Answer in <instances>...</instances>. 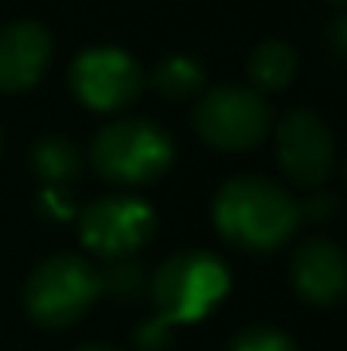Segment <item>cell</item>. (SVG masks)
Listing matches in <instances>:
<instances>
[{"label": "cell", "mask_w": 347, "mask_h": 351, "mask_svg": "<svg viewBox=\"0 0 347 351\" xmlns=\"http://www.w3.org/2000/svg\"><path fill=\"white\" fill-rule=\"evenodd\" d=\"M215 226L242 252H272L296 232L303 208L266 178H231L215 195Z\"/></svg>", "instance_id": "6da1fadb"}, {"label": "cell", "mask_w": 347, "mask_h": 351, "mask_svg": "<svg viewBox=\"0 0 347 351\" xmlns=\"http://www.w3.org/2000/svg\"><path fill=\"white\" fill-rule=\"evenodd\" d=\"M170 341H174V328L164 324L160 317H150V321L140 324V331H136V345H140V351H167Z\"/></svg>", "instance_id": "2e32d148"}, {"label": "cell", "mask_w": 347, "mask_h": 351, "mask_svg": "<svg viewBox=\"0 0 347 351\" xmlns=\"http://www.w3.org/2000/svg\"><path fill=\"white\" fill-rule=\"evenodd\" d=\"M89 157L113 184H150L170 171L174 140L150 119H116L96 133Z\"/></svg>", "instance_id": "3957f363"}, {"label": "cell", "mask_w": 347, "mask_h": 351, "mask_svg": "<svg viewBox=\"0 0 347 351\" xmlns=\"http://www.w3.org/2000/svg\"><path fill=\"white\" fill-rule=\"evenodd\" d=\"M68 86L75 99L92 110V113H119L133 106L143 96V69L126 55L123 48H86L72 69H68Z\"/></svg>", "instance_id": "8992f818"}, {"label": "cell", "mask_w": 347, "mask_h": 351, "mask_svg": "<svg viewBox=\"0 0 347 351\" xmlns=\"http://www.w3.org/2000/svg\"><path fill=\"white\" fill-rule=\"evenodd\" d=\"M79 351H116V348H106V345H86V348H79Z\"/></svg>", "instance_id": "ac0fdd59"}, {"label": "cell", "mask_w": 347, "mask_h": 351, "mask_svg": "<svg viewBox=\"0 0 347 351\" xmlns=\"http://www.w3.org/2000/svg\"><path fill=\"white\" fill-rule=\"evenodd\" d=\"M293 290L310 307H334L347 293V256L331 239H307L290 263Z\"/></svg>", "instance_id": "9c48e42d"}, {"label": "cell", "mask_w": 347, "mask_h": 351, "mask_svg": "<svg viewBox=\"0 0 347 351\" xmlns=\"http://www.w3.org/2000/svg\"><path fill=\"white\" fill-rule=\"evenodd\" d=\"M229 351H296V345L276 328H248L231 341Z\"/></svg>", "instance_id": "9a60e30c"}, {"label": "cell", "mask_w": 347, "mask_h": 351, "mask_svg": "<svg viewBox=\"0 0 347 351\" xmlns=\"http://www.w3.org/2000/svg\"><path fill=\"white\" fill-rule=\"evenodd\" d=\"M194 130L215 150H255L269 133V103L245 86L208 89L194 106Z\"/></svg>", "instance_id": "5b68a950"}, {"label": "cell", "mask_w": 347, "mask_h": 351, "mask_svg": "<svg viewBox=\"0 0 347 351\" xmlns=\"http://www.w3.org/2000/svg\"><path fill=\"white\" fill-rule=\"evenodd\" d=\"M331 3H347V0H331Z\"/></svg>", "instance_id": "d6986e66"}, {"label": "cell", "mask_w": 347, "mask_h": 351, "mask_svg": "<svg viewBox=\"0 0 347 351\" xmlns=\"http://www.w3.org/2000/svg\"><path fill=\"white\" fill-rule=\"evenodd\" d=\"M51 34L34 21L0 27V93H24L41 82L51 62Z\"/></svg>", "instance_id": "30bf717a"}, {"label": "cell", "mask_w": 347, "mask_h": 351, "mask_svg": "<svg viewBox=\"0 0 347 351\" xmlns=\"http://www.w3.org/2000/svg\"><path fill=\"white\" fill-rule=\"evenodd\" d=\"M150 82L167 99H188V96H198L205 89V69L188 55H170V58L157 62Z\"/></svg>", "instance_id": "4fadbf2b"}, {"label": "cell", "mask_w": 347, "mask_h": 351, "mask_svg": "<svg viewBox=\"0 0 347 351\" xmlns=\"http://www.w3.org/2000/svg\"><path fill=\"white\" fill-rule=\"evenodd\" d=\"M157 229V215L146 202L126 198V195H106L82 208L79 215V235L86 249H92L103 259H129L136 249L150 242Z\"/></svg>", "instance_id": "52a82bcc"}, {"label": "cell", "mask_w": 347, "mask_h": 351, "mask_svg": "<svg viewBox=\"0 0 347 351\" xmlns=\"http://www.w3.org/2000/svg\"><path fill=\"white\" fill-rule=\"evenodd\" d=\"M296 75V51L286 41H262L248 55V82L255 93H283Z\"/></svg>", "instance_id": "7c38bea8"}, {"label": "cell", "mask_w": 347, "mask_h": 351, "mask_svg": "<svg viewBox=\"0 0 347 351\" xmlns=\"http://www.w3.org/2000/svg\"><path fill=\"white\" fill-rule=\"evenodd\" d=\"M334 45H337V48L347 55V14L337 21V24H334Z\"/></svg>", "instance_id": "e0dca14e"}, {"label": "cell", "mask_w": 347, "mask_h": 351, "mask_svg": "<svg viewBox=\"0 0 347 351\" xmlns=\"http://www.w3.org/2000/svg\"><path fill=\"white\" fill-rule=\"evenodd\" d=\"M276 157L283 174L300 188H320L334 171L331 126L313 110H293L276 126Z\"/></svg>", "instance_id": "ba28073f"}, {"label": "cell", "mask_w": 347, "mask_h": 351, "mask_svg": "<svg viewBox=\"0 0 347 351\" xmlns=\"http://www.w3.org/2000/svg\"><path fill=\"white\" fill-rule=\"evenodd\" d=\"M31 167L48 188H68L82 171V154L68 136H41L31 150Z\"/></svg>", "instance_id": "8fae6325"}, {"label": "cell", "mask_w": 347, "mask_h": 351, "mask_svg": "<svg viewBox=\"0 0 347 351\" xmlns=\"http://www.w3.org/2000/svg\"><path fill=\"white\" fill-rule=\"evenodd\" d=\"M229 293V266L208 249L174 252L150 276V300L157 307L153 317L164 324H191L222 304Z\"/></svg>", "instance_id": "7a4b0ae2"}, {"label": "cell", "mask_w": 347, "mask_h": 351, "mask_svg": "<svg viewBox=\"0 0 347 351\" xmlns=\"http://www.w3.org/2000/svg\"><path fill=\"white\" fill-rule=\"evenodd\" d=\"M99 293H103L99 269L75 252H58L38 263V269L27 276L24 307L31 321L41 328H68L89 314Z\"/></svg>", "instance_id": "277c9868"}, {"label": "cell", "mask_w": 347, "mask_h": 351, "mask_svg": "<svg viewBox=\"0 0 347 351\" xmlns=\"http://www.w3.org/2000/svg\"><path fill=\"white\" fill-rule=\"evenodd\" d=\"M99 276H103V290H110L116 300H133L146 287V269L140 263H133V256L129 259H113V266Z\"/></svg>", "instance_id": "5bb4252c"}]
</instances>
